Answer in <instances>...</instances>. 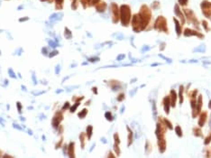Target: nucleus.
<instances>
[{"mask_svg": "<svg viewBox=\"0 0 211 158\" xmlns=\"http://www.w3.org/2000/svg\"><path fill=\"white\" fill-rule=\"evenodd\" d=\"M74 145H75V144L72 142V143L70 144L69 147H68V154H69L70 157H74V156H75V154H74Z\"/></svg>", "mask_w": 211, "mask_h": 158, "instance_id": "16", "label": "nucleus"}, {"mask_svg": "<svg viewBox=\"0 0 211 158\" xmlns=\"http://www.w3.org/2000/svg\"><path fill=\"white\" fill-rule=\"evenodd\" d=\"M207 155H206V156H208V157H211V149L210 148H208V150L207 151Z\"/></svg>", "mask_w": 211, "mask_h": 158, "instance_id": "36", "label": "nucleus"}, {"mask_svg": "<svg viewBox=\"0 0 211 158\" xmlns=\"http://www.w3.org/2000/svg\"><path fill=\"white\" fill-rule=\"evenodd\" d=\"M170 105H171L170 97L166 96L163 99V106H164V110L167 114H169V112H170Z\"/></svg>", "mask_w": 211, "mask_h": 158, "instance_id": "13", "label": "nucleus"}, {"mask_svg": "<svg viewBox=\"0 0 211 158\" xmlns=\"http://www.w3.org/2000/svg\"><path fill=\"white\" fill-rule=\"evenodd\" d=\"M158 145H159V149L161 153H163L166 149V141L164 140V138L159 139L158 141Z\"/></svg>", "mask_w": 211, "mask_h": 158, "instance_id": "14", "label": "nucleus"}, {"mask_svg": "<svg viewBox=\"0 0 211 158\" xmlns=\"http://www.w3.org/2000/svg\"><path fill=\"white\" fill-rule=\"evenodd\" d=\"M41 1H47V2H50V3H51V2L53 1V0H41Z\"/></svg>", "mask_w": 211, "mask_h": 158, "instance_id": "39", "label": "nucleus"}, {"mask_svg": "<svg viewBox=\"0 0 211 158\" xmlns=\"http://www.w3.org/2000/svg\"><path fill=\"white\" fill-rule=\"evenodd\" d=\"M210 141H211V133L209 134V136L205 139V141H204V143H205V144H208L209 143H210Z\"/></svg>", "mask_w": 211, "mask_h": 158, "instance_id": "33", "label": "nucleus"}, {"mask_svg": "<svg viewBox=\"0 0 211 158\" xmlns=\"http://www.w3.org/2000/svg\"><path fill=\"white\" fill-rule=\"evenodd\" d=\"M184 35L185 36H191V35H197L200 38H203L204 35L200 33H198V32L195 31V30H191V29H185L184 31Z\"/></svg>", "mask_w": 211, "mask_h": 158, "instance_id": "9", "label": "nucleus"}, {"mask_svg": "<svg viewBox=\"0 0 211 158\" xmlns=\"http://www.w3.org/2000/svg\"><path fill=\"white\" fill-rule=\"evenodd\" d=\"M114 138H115V141H116V144H119L120 143V139H119V136L117 133L114 135Z\"/></svg>", "mask_w": 211, "mask_h": 158, "instance_id": "31", "label": "nucleus"}, {"mask_svg": "<svg viewBox=\"0 0 211 158\" xmlns=\"http://www.w3.org/2000/svg\"><path fill=\"white\" fill-rule=\"evenodd\" d=\"M176 99H177V93L175 92L174 90H171L170 95V100H171V105L173 107H175L176 106Z\"/></svg>", "mask_w": 211, "mask_h": 158, "instance_id": "11", "label": "nucleus"}, {"mask_svg": "<svg viewBox=\"0 0 211 158\" xmlns=\"http://www.w3.org/2000/svg\"><path fill=\"white\" fill-rule=\"evenodd\" d=\"M174 12H175V14L181 18V24H183L184 23H185V16H184V15L182 14V12H181V8H179V5H175V6H174Z\"/></svg>", "mask_w": 211, "mask_h": 158, "instance_id": "10", "label": "nucleus"}, {"mask_svg": "<svg viewBox=\"0 0 211 158\" xmlns=\"http://www.w3.org/2000/svg\"><path fill=\"white\" fill-rule=\"evenodd\" d=\"M132 15L130 6L127 5H122L120 7V20L124 26H127L131 21Z\"/></svg>", "mask_w": 211, "mask_h": 158, "instance_id": "2", "label": "nucleus"}, {"mask_svg": "<svg viewBox=\"0 0 211 158\" xmlns=\"http://www.w3.org/2000/svg\"><path fill=\"white\" fill-rule=\"evenodd\" d=\"M0 156H2V151L0 150Z\"/></svg>", "mask_w": 211, "mask_h": 158, "instance_id": "41", "label": "nucleus"}, {"mask_svg": "<svg viewBox=\"0 0 211 158\" xmlns=\"http://www.w3.org/2000/svg\"><path fill=\"white\" fill-rule=\"evenodd\" d=\"M98 2H100V0H91V4H92V5H96V4H97Z\"/></svg>", "mask_w": 211, "mask_h": 158, "instance_id": "37", "label": "nucleus"}, {"mask_svg": "<svg viewBox=\"0 0 211 158\" xmlns=\"http://www.w3.org/2000/svg\"><path fill=\"white\" fill-rule=\"evenodd\" d=\"M61 120H62V114H61V112H57L56 114H55V116L52 119V126L55 128H58V126H59V124Z\"/></svg>", "mask_w": 211, "mask_h": 158, "instance_id": "8", "label": "nucleus"}, {"mask_svg": "<svg viewBox=\"0 0 211 158\" xmlns=\"http://www.w3.org/2000/svg\"><path fill=\"white\" fill-rule=\"evenodd\" d=\"M154 29H156L158 31H163L165 33H168V27H167V20L166 18L160 16L157 17V19L155 20V23L153 24Z\"/></svg>", "mask_w": 211, "mask_h": 158, "instance_id": "3", "label": "nucleus"}, {"mask_svg": "<svg viewBox=\"0 0 211 158\" xmlns=\"http://www.w3.org/2000/svg\"><path fill=\"white\" fill-rule=\"evenodd\" d=\"M114 149H115L116 153L117 155H119V154H120V149H119V147H118V144H116V143H115Z\"/></svg>", "mask_w": 211, "mask_h": 158, "instance_id": "30", "label": "nucleus"}, {"mask_svg": "<svg viewBox=\"0 0 211 158\" xmlns=\"http://www.w3.org/2000/svg\"><path fill=\"white\" fill-rule=\"evenodd\" d=\"M175 131H176V133H177V135L181 137V136H182V132H181V126H176V128H175Z\"/></svg>", "mask_w": 211, "mask_h": 158, "instance_id": "25", "label": "nucleus"}, {"mask_svg": "<svg viewBox=\"0 0 211 158\" xmlns=\"http://www.w3.org/2000/svg\"><path fill=\"white\" fill-rule=\"evenodd\" d=\"M87 135H88V138L90 139L91 135H92V126H89L88 128H87Z\"/></svg>", "mask_w": 211, "mask_h": 158, "instance_id": "22", "label": "nucleus"}, {"mask_svg": "<svg viewBox=\"0 0 211 158\" xmlns=\"http://www.w3.org/2000/svg\"><path fill=\"white\" fill-rule=\"evenodd\" d=\"M124 98H125V95H124V94H120V95H119V97L117 98V100H118V101H121V100L124 99Z\"/></svg>", "mask_w": 211, "mask_h": 158, "instance_id": "35", "label": "nucleus"}, {"mask_svg": "<svg viewBox=\"0 0 211 158\" xmlns=\"http://www.w3.org/2000/svg\"><path fill=\"white\" fill-rule=\"evenodd\" d=\"M179 4L181 5H186L188 4V0H179Z\"/></svg>", "mask_w": 211, "mask_h": 158, "instance_id": "34", "label": "nucleus"}, {"mask_svg": "<svg viewBox=\"0 0 211 158\" xmlns=\"http://www.w3.org/2000/svg\"><path fill=\"white\" fill-rule=\"evenodd\" d=\"M193 130H194V135H195L196 136H202V132H201V130H200V128H195Z\"/></svg>", "mask_w": 211, "mask_h": 158, "instance_id": "21", "label": "nucleus"}, {"mask_svg": "<svg viewBox=\"0 0 211 158\" xmlns=\"http://www.w3.org/2000/svg\"><path fill=\"white\" fill-rule=\"evenodd\" d=\"M95 5H96V9H97V12H100V13L104 12V11L106 10V8H107V3H106V2H103V1L98 2V3L96 4Z\"/></svg>", "mask_w": 211, "mask_h": 158, "instance_id": "12", "label": "nucleus"}, {"mask_svg": "<svg viewBox=\"0 0 211 158\" xmlns=\"http://www.w3.org/2000/svg\"><path fill=\"white\" fill-rule=\"evenodd\" d=\"M79 105V101H76V103H75V105H74L73 107H71V112H74V111H75L76 110V109H77V107H78V106Z\"/></svg>", "mask_w": 211, "mask_h": 158, "instance_id": "29", "label": "nucleus"}, {"mask_svg": "<svg viewBox=\"0 0 211 158\" xmlns=\"http://www.w3.org/2000/svg\"><path fill=\"white\" fill-rule=\"evenodd\" d=\"M207 116H208L207 112H202L201 113L200 120H198V126H204L205 122H206V120H207Z\"/></svg>", "mask_w": 211, "mask_h": 158, "instance_id": "15", "label": "nucleus"}, {"mask_svg": "<svg viewBox=\"0 0 211 158\" xmlns=\"http://www.w3.org/2000/svg\"><path fill=\"white\" fill-rule=\"evenodd\" d=\"M182 93H183V86H181L179 87V103L182 104V101H183V96H182Z\"/></svg>", "mask_w": 211, "mask_h": 158, "instance_id": "20", "label": "nucleus"}, {"mask_svg": "<svg viewBox=\"0 0 211 158\" xmlns=\"http://www.w3.org/2000/svg\"><path fill=\"white\" fill-rule=\"evenodd\" d=\"M106 118H107L108 120H110V121H112V120H113L112 114H111L110 112H107V113H106Z\"/></svg>", "mask_w": 211, "mask_h": 158, "instance_id": "27", "label": "nucleus"}, {"mask_svg": "<svg viewBox=\"0 0 211 158\" xmlns=\"http://www.w3.org/2000/svg\"><path fill=\"white\" fill-rule=\"evenodd\" d=\"M208 107H209V109H211V100L209 101V104H208Z\"/></svg>", "mask_w": 211, "mask_h": 158, "instance_id": "40", "label": "nucleus"}, {"mask_svg": "<svg viewBox=\"0 0 211 158\" xmlns=\"http://www.w3.org/2000/svg\"><path fill=\"white\" fill-rule=\"evenodd\" d=\"M173 20H174V23H175V26H176V32H177V34L178 35H181V24L178 22L177 19L173 18Z\"/></svg>", "mask_w": 211, "mask_h": 158, "instance_id": "18", "label": "nucleus"}, {"mask_svg": "<svg viewBox=\"0 0 211 158\" xmlns=\"http://www.w3.org/2000/svg\"><path fill=\"white\" fill-rule=\"evenodd\" d=\"M87 113H88V109H83L81 112H79V117H80V118H83V117H86V115H87Z\"/></svg>", "mask_w": 211, "mask_h": 158, "instance_id": "24", "label": "nucleus"}, {"mask_svg": "<svg viewBox=\"0 0 211 158\" xmlns=\"http://www.w3.org/2000/svg\"><path fill=\"white\" fill-rule=\"evenodd\" d=\"M152 6H153V9H157V8H159V6H160V3L158 1H154L152 4Z\"/></svg>", "mask_w": 211, "mask_h": 158, "instance_id": "28", "label": "nucleus"}, {"mask_svg": "<svg viewBox=\"0 0 211 158\" xmlns=\"http://www.w3.org/2000/svg\"><path fill=\"white\" fill-rule=\"evenodd\" d=\"M69 106H70V104H69V103H68V102H67V103L65 104V106H63V107H62V109H63V110H65V109H67V107H69Z\"/></svg>", "mask_w": 211, "mask_h": 158, "instance_id": "38", "label": "nucleus"}, {"mask_svg": "<svg viewBox=\"0 0 211 158\" xmlns=\"http://www.w3.org/2000/svg\"><path fill=\"white\" fill-rule=\"evenodd\" d=\"M127 129H128V131H129V134H128V145H130L132 144V142H133V133H132V131L129 129V128L127 126Z\"/></svg>", "mask_w": 211, "mask_h": 158, "instance_id": "19", "label": "nucleus"}, {"mask_svg": "<svg viewBox=\"0 0 211 158\" xmlns=\"http://www.w3.org/2000/svg\"><path fill=\"white\" fill-rule=\"evenodd\" d=\"M165 131H166V125L162 121V119H161V121H159V122L157 123L156 132H155V134H156L158 139H162V138H163L164 134H165Z\"/></svg>", "mask_w": 211, "mask_h": 158, "instance_id": "7", "label": "nucleus"}, {"mask_svg": "<svg viewBox=\"0 0 211 158\" xmlns=\"http://www.w3.org/2000/svg\"><path fill=\"white\" fill-rule=\"evenodd\" d=\"M84 140H85V134L84 133H81L80 134V142H81V147L84 148Z\"/></svg>", "mask_w": 211, "mask_h": 158, "instance_id": "26", "label": "nucleus"}, {"mask_svg": "<svg viewBox=\"0 0 211 158\" xmlns=\"http://www.w3.org/2000/svg\"><path fill=\"white\" fill-rule=\"evenodd\" d=\"M202 25H203V27H204L205 29H206V31H209L208 24L207 21H203V22H202Z\"/></svg>", "mask_w": 211, "mask_h": 158, "instance_id": "32", "label": "nucleus"}, {"mask_svg": "<svg viewBox=\"0 0 211 158\" xmlns=\"http://www.w3.org/2000/svg\"><path fill=\"white\" fill-rule=\"evenodd\" d=\"M132 26L134 32H140L142 29V21L141 18L139 16V15H134L132 18Z\"/></svg>", "mask_w": 211, "mask_h": 158, "instance_id": "6", "label": "nucleus"}, {"mask_svg": "<svg viewBox=\"0 0 211 158\" xmlns=\"http://www.w3.org/2000/svg\"><path fill=\"white\" fill-rule=\"evenodd\" d=\"M71 1H73V0H71Z\"/></svg>", "mask_w": 211, "mask_h": 158, "instance_id": "42", "label": "nucleus"}, {"mask_svg": "<svg viewBox=\"0 0 211 158\" xmlns=\"http://www.w3.org/2000/svg\"><path fill=\"white\" fill-rule=\"evenodd\" d=\"M63 2H64V0H55V7H56L57 10L62 9Z\"/></svg>", "mask_w": 211, "mask_h": 158, "instance_id": "17", "label": "nucleus"}, {"mask_svg": "<svg viewBox=\"0 0 211 158\" xmlns=\"http://www.w3.org/2000/svg\"><path fill=\"white\" fill-rule=\"evenodd\" d=\"M138 15L141 18L142 29H145L147 24L150 23L151 17H152V12H151L150 8H149L146 5H142L141 6V9H140V12H139Z\"/></svg>", "mask_w": 211, "mask_h": 158, "instance_id": "1", "label": "nucleus"}, {"mask_svg": "<svg viewBox=\"0 0 211 158\" xmlns=\"http://www.w3.org/2000/svg\"><path fill=\"white\" fill-rule=\"evenodd\" d=\"M111 13H112V21L114 24H116L120 20V8L116 3L111 4Z\"/></svg>", "mask_w": 211, "mask_h": 158, "instance_id": "4", "label": "nucleus"}, {"mask_svg": "<svg viewBox=\"0 0 211 158\" xmlns=\"http://www.w3.org/2000/svg\"><path fill=\"white\" fill-rule=\"evenodd\" d=\"M184 12H185V16H186V17H187L188 21L190 24H194L195 26L198 27V18L196 17V16L194 14V12L190 9H184Z\"/></svg>", "mask_w": 211, "mask_h": 158, "instance_id": "5", "label": "nucleus"}, {"mask_svg": "<svg viewBox=\"0 0 211 158\" xmlns=\"http://www.w3.org/2000/svg\"><path fill=\"white\" fill-rule=\"evenodd\" d=\"M163 121H164V123H165L166 126H167V128H168L169 129H172V128H173V126H172L171 123V122H170L169 120L167 119V118H164V120H163Z\"/></svg>", "mask_w": 211, "mask_h": 158, "instance_id": "23", "label": "nucleus"}]
</instances>
